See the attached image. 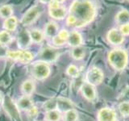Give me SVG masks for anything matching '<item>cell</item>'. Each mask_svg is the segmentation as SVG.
<instances>
[{"instance_id":"obj_26","label":"cell","mask_w":129,"mask_h":121,"mask_svg":"<svg viewBox=\"0 0 129 121\" xmlns=\"http://www.w3.org/2000/svg\"><path fill=\"white\" fill-rule=\"evenodd\" d=\"M78 114L76 110L72 109L66 112H64V121H78Z\"/></svg>"},{"instance_id":"obj_12","label":"cell","mask_w":129,"mask_h":121,"mask_svg":"<svg viewBox=\"0 0 129 121\" xmlns=\"http://www.w3.org/2000/svg\"><path fill=\"white\" fill-rule=\"evenodd\" d=\"M82 95L89 101H93L96 99V90L94 86L88 82H83L81 86Z\"/></svg>"},{"instance_id":"obj_35","label":"cell","mask_w":129,"mask_h":121,"mask_svg":"<svg viewBox=\"0 0 129 121\" xmlns=\"http://www.w3.org/2000/svg\"><path fill=\"white\" fill-rule=\"evenodd\" d=\"M40 3H41L43 4H49L52 0H39Z\"/></svg>"},{"instance_id":"obj_2","label":"cell","mask_w":129,"mask_h":121,"mask_svg":"<svg viewBox=\"0 0 129 121\" xmlns=\"http://www.w3.org/2000/svg\"><path fill=\"white\" fill-rule=\"evenodd\" d=\"M108 62L115 70H123L128 62L127 52L123 48H114L108 53Z\"/></svg>"},{"instance_id":"obj_22","label":"cell","mask_w":129,"mask_h":121,"mask_svg":"<svg viewBox=\"0 0 129 121\" xmlns=\"http://www.w3.org/2000/svg\"><path fill=\"white\" fill-rule=\"evenodd\" d=\"M60 119H61V112L57 109L46 111L45 115H44L45 121H60Z\"/></svg>"},{"instance_id":"obj_20","label":"cell","mask_w":129,"mask_h":121,"mask_svg":"<svg viewBox=\"0 0 129 121\" xmlns=\"http://www.w3.org/2000/svg\"><path fill=\"white\" fill-rule=\"evenodd\" d=\"M18 25V19L15 16H11V17L6 19L3 22V27L6 31L14 32Z\"/></svg>"},{"instance_id":"obj_32","label":"cell","mask_w":129,"mask_h":121,"mask_svg":"<svg viewBox=\"0 0 129 121\" xmlns=\"http://www.w3.org/2000/svg\"><path fill=\"white\" fill-rule=\"evenodd\" d=\"M57 36H59V37L61 38L62 40H64V41L67 42L69 36H70V32H68V30H66V29H61L60 31L58 32Z\"/></svg>"},{"instance_id":"obj_33","label":"cell","mask_w":129,"mask_h":121,"mask_svg":"<svg viewBox=\"0 0 129 121\" xmlns=\"http://www.w3.org/2000/svg\"><path fill=\"white\" fill-rule=\"evenodd\" d=\"M38 113H39L38 109L36 108L35 106L31 107L29 109V110L27 111V114H28V115H29V117H31V118H32V119L36 118V117L38 115Z\"/></svg>"},{"instance_id":"obj_25","label":"cell","mask_w":129,"mask_h":121,"mask_svg":"<svg viewBox=\"0 0 129 121\" xmlns=\"http://www.w3.org/2000/svg\"><path fill=\"white\" fill-rule=\"evenodd\" d=\"M12 41V37L8 31L3 30L0 32V44L8 45Z\"/></svg>"},{"instance_id":"obj_36","label":"cell","mask_w":129,"mask_h":121,"mask_svg":"<svg viewBox=\"0 0 129 121\" xmlns=\"http://www.w3.org/2000/svg\"><path fill=\"white\" fill-rule=\"evenodd\" d=\"M54 1H56V2H57L58 3H63L64 1H66V0H54Z\"/></svg>"},{"instance_id":"obj_29","label":"cell","mask_w":129,"mask_h":121,"mask_svg":"<svg viewBox=\"0 0 129 121\" xmlns=\"http://www.w3.org/2000/svg\"><path fill=\"white\" fill-rule=\"evenodd\" d=\"M119 110L123 116L129 115V102H121L119 106Z\"/></svg>"},{"instance_id":"obj_37","label":"cell","mask_w":129,"mask_h":121,"mask_svg":"<svg viewBox=\"0 0 129 121\" xmlns=\"http://www.w3.org/2000/svg\"><path fill=\"white\" fill-rule=\"evenodd\" d=\"M3 95H2V93L1 92H0V103H1L2 102V101H3Z\"/></svg>"},{"instance_id":"obj_10","label":"cell","mask_w":129,"mask_h":121,"mask_svg":"<svg viewBox=\"0 0 129 121\" xmlns=\"http://www.w3.org/2000/svg\"><path fill=\"white\" fill-rule=\"evenodd\" d=\"M17 43L20 49H26L27 48L29 47L32 43L29 31L22 30L19 32L17 37Z\"/></svg>"},{"instance_id":"obj_6","label":"cell","mask_w":129,"mask_h":121,"mask_svg":"<svg viewBox=\"0 0 129 121\" xmlns=\"http://www.w3.org/2000/svg\"><path fill=\"white\" fill-rule=\"evenodd\" d=\"M59 55L60 52L57 48H52L50 46H46L43 48L39 53L40 60L47 62L48 64L56 62L58 59Z\"/></svg>"},{"instance_id":"obj_18","label":"cell","mask_w":129,"mask_h":121,"mask_svg":"<svg viewBox=\"0 0 129 121\" xmlns=\"http://www.w3.org/2000/svg\"><path fill=\"white\" fill-rule=\"evenodd\" d=\"M48 13L52 18L55 19L61 20L66 17L68 14V11L66 8L60 6L58 8H55V9H48Z\"/></svg>"},{"instance_id":"obj_23","label":"cell","mask_w":129,"mask_h":121,"mask_svg":"<svg viewBox=\"0 0 129 121\" xmlns=\"http://www.w3.org/2000/svg\"><path fill=\"white\" fill-rule=\"evenodd\" d=\"M13 7L11 5H3L0 7V17L7 19L13 15Z\"/></svg>"},{"instance_id":"obj_7","label":"cell","mask_w":129,"mask_h":121,"mask_svg":"<svg viewBox=\"0 0 129 121\" xmlns=\"http://www.w3.org/2000/svg\"><path fill=\"white\" fill-rule=\"evenodd\" d=\"M104 78L103 72L99 68L93 67L89 70L86 74V82L90 83L92 86H98L103 82Z\"/></svg>"},{"instance_id":"obj_17","label":"cell","mask_w":129,"mask_h":121,"mask_svg":"<svg viewBox=\"0 0 129 121\" xmlns=\"http://www.w3.org/2000/svg\"><path fill=\"white\" fill-rule=\"evenodd\" d=\"M36 90L35 82L31 79H27L21 85V91L23 95L31 96Z\"/></svg>"},{"instance_id":"obj_11","label":"cell","mask_w":129,"mask_h":121,"mask_svg":"<svg viewBox=\"0 0 129 121\" xmlns=\"http://www.w3.org/2000/svg\"><path fill=\"white\" fill-rule=\"evenodd\" d=\"M3 106L5 107L6 111L14 119L18 118L19 116V109L18 106L13 103V101L9 97H5L3 99Z\"/></svg>"},{"instance_id":"obj_4","label":"cell","mask_w":129,"mask_h":121,"mask_svg":"<svg viewBox=\"0 0 129 121\" xmlns=\"http://www.w3.org/2000/svg\"><path fill=\"white\" fill-rule=\"evenodd\" d=\"M7 56L11 60H17L23 64H28L34 59V54L26 49L19 50H8Z\"/></svg>"},{"instance_id":"obj_30","label":"cell","mask_w":129,"mask_h":121,"mask_svg":"<svg viewBox=\"0 0 129 121\" xmlns=\"http://www.w3.org/2000/svg\"><path fill=\"white\" fill-rule=\"evenodd\" d=\"M52 44H53L54 45L56 46V47L63 46V45H64V44L67 43L66 41H64V40H62L60 37H59L57 35L55 36L53 38H52Z\"/></svg>"},{"instance_id":"obj_31","label":"cell","mask_w":129,"mask_h":121,"mask_svg":"<svg viewBox=\"0 0 129 121\" xmlns=\"http://www.w3.org/2000/svg\"><path fill=\"white\" fill-rule=\"evenodd\" d=\"M119 30L123 36H129V23L120 25Z\"/></svg>"},{"instance_id":"obj_14","label":"cell","mask_w":129,"mask_h":121,"mask_svg":"<svg viewBox=\"0 0 129 121\" xmlns=\"http://www.w3.org/2000/svg\"><path fill=\"white\" fill-rule=\"evenodd\" d=\"M17 106L19 110L27 111L29 109L33 107V100L29 95H23L19 99L17 102Z\"/></svg>"},{"instance_id":"obj_15","label":"cell","mask_w":129,"mask_h":121,"mask_svg":"<svg viewBox=\"0 0 129 121\" xmlns=\"http://www.w3.org/2000/svg\"><path fill=\"white\" fill-rule=\"evenodd\" d=\"M58 29H59V27L57 24H56V23L53 21L48 22L45 24V26H44V36H47V37L53 38L55 36L57 35Z\"/></svg>"},{"instance_id":"obj_24","label":"cell","mask_w":129,"mask_h":121,"mask_svg":"<svg viewBox=\"0 0 129 121\" xmlns=\"http://www.w3.org/2000/svg\"><path fill=\"white\" fill-rule=\"evenodd\" d=\"M71 56L74 60H82L85 56V49L81 46L73 48L71 51Z\"/></svg>"},{"instance_id":"obj_13","label":"cell","mask_w":129,"mask_h":121,"mask_svg":"<svg viewBox=\"0 0 129 121\" xmlns=\"http://www.w3.org/2000/svg\"><path fill=\"white\" fill-rule=\"evenodd\" d=\"M82 36L79 32L74 30L70 32V36H69V38L67 40V44L73 48L81 46V44H82Z\"/></svg>"},{"instance_id":"obj_21","label":"cell","mask_w":129,"mask_h":121,"mask_svg":"<svg viewBox=\"0 0 129 121\" xmlns=\"http://www.w3.org/2000/svg\"><path fill=\"white\" fill-rule=\"evenodd\" d=\"M115 21L120 25L129 23V11L126 9L119 11L115 15Z\"/></svg>"},{"instance_id":"obj_1","label":"cell","mask_w":129,"mask_h":121,"mask_svg":"<svg viewBox=\"0 0 129 121\" xmlns=\"http://www.w3.org/2000/svg\"><path fill=\"white\" fill-rule=\"evenodd\" d=\"M69 15L75 19V27H82L94 19L96 8L90 0H74L70 7Z\"/></svg>"},{"instance_id":"obj_5","label":"cell","mask_w":129,"mask_h":121,"mask_svg":"<svg viewBox=\"0 0 129 121\" xmlns=\"http://www.w3.org/2000/svg\"><path fill=\"white\" fill-rule=\"evenodd\" d=\"M41 12L42 10L39 6L30 7L23 15L21 19V23L23 26H30L40 17Z\"/></svg>"},{"instance_id":"obj_38","label":"cell","mask_w":129,"mask_h":121,"mask_svg":"<svg viewBox=\"0 0 129 121\" xmlns=\"http://www.w3.org/2000/svg\"><path fill=\"white\" fill-rule=\"evenodd\" d=\"M127 2H129V0H127Z\"/></svg>"},{"instance_id":"obj_3","label":"cell","mask_w":129,"mask_h":121,"mask_svg":"<svg viewBox=\"0 0 129 121\" xmlns=\"http://www.w3.org/2000/svg\"><path fill=\"white\" fill-rule=\"evenodd\" d=\"M51 74V68L49 64L39 60L35 62L31 67V74L36 80L42 81L46 79Z\"/></svg>"},{"instance_id":"obj_28","label":"cell","mask_w":129,"mask_h":121,"mask_svg":"<svg viewBox=\"0 0 129 121\" xmlns=\"http://www.w3.org/2000/svg\"><path fill=\"white\" fill-rule=\"evenodd\" d=\"M66 74L69 76L73 77V78H77V77H78V74H79L78 67L73 64L70 65V66H68V68L66 69Z\"/></svg>"},{"instance_id":"obj_9","label":"cell","mask_w":129,"mask_h":121,"mask_svg":"<svg viewBox=\"0 0 129 121\" xmlns=\"http://www.w3.org/2000/svg\"><path fill=\"white\" fill-rule=\"evenodd\" d=\"M107 40L113 45H119L124 41V36L117 28H112L107 32Z\"/></svg>"},{"instance_id":"obj_16","label":"cell","mask_w":129,"mask_h":121,"mask_svg":"<svg viewBox=\"0 0 129 121\" xmlns=\"http://www.w3.org/2000/svg\"><path fill=\"white\" fill-rule=\"evenodd\" d=\"M57 101V110L60 112H66L70 110H72L74 107V103H72V101L66 98H58L56 99Z\"/></svg>"},{"instance_id":"obj_19","label":"cell","mask_w":129,"mask_h":121,"mask_svg":"<svg viewBox=\"0 0 129 121\" xmlns=\"http://www.w3.org/2000/svg\"><path fill=\"white\" fill-rule=\"evenodd\" d=\"M29 33H30L31 41L36 44H40L43 42L44 37H45L44 32L40 29H38V28H33V29L30 30Z\"/></svg>"},{"instance_id":"obj_27","label":"cell","mask_w":129,"mask_h":121,"mask_svg":"<svg viewBox=\"0 0 129 121\" xmlns=\"http://www.w3.org/2000/svg\"><path fill=\"white\" fill-rule=\"evenodd\" d=\"M43 109L45 111L56 110V109H57V101L55 99L46 101V102L43 104Z\"/></svg>"},{"instance_id":"obj_8","label":"cell","mask_w":129,"mask_h":121,"mask_svg":"<svg viewBox=\"0 0 129 121\" xmlns=\"http://www.w3.org/2000/svg\"><path fill=\"white\" fill-rule=\"evenodd\" d=\"M98 121H116V113L111 108L103 107L98 112Z\"/></svg>"},{"instance_id":"obj_34","label":"cell","mask_w":129,"mask_h":121,"mask_svg":"<svg viewBox=\"0 0 129 121\" xmlns=\"http://www.w3.org/2000/svg\"><path fill=\"white\" fill-rule=\"evenodd\" d=\"M119 99L122 102H129V87L125 89L124 91L122 93V95H120Z\"/></svg>"}]
</instances>
